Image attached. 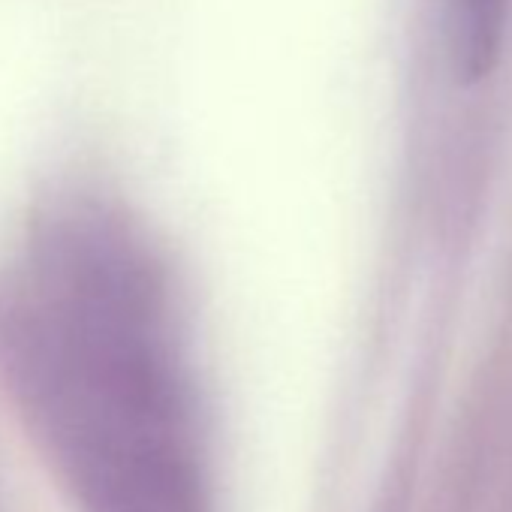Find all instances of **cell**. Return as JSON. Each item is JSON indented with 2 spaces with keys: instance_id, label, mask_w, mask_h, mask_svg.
<instances>
[{
  "instance_id": "1",
  "label": "cell",
  "mask_w": 512,
  "mask_h": 512,
  "mask_svg": "<svg viewBox=\"0 0 512 512\" xmlns=\"http://www.w3.org/2000/svg\"><path fill=\"white\" fill-rule=\"evenodd\" d=\"M0 383L79 512H214L169 269L106 196H46L0 263Z\"/></svg>"
}]
</instances>
